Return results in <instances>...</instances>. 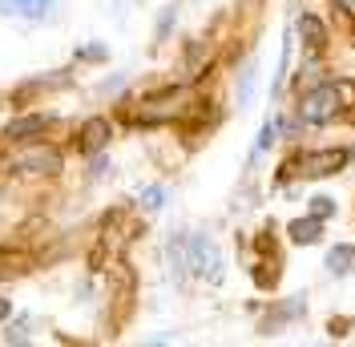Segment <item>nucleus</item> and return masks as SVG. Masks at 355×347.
Returning <instances> with one entry per match:
<instances>
[{
    "label": "nucleus",
    "instance_id": "nucleus-7",
    "mask_svg": "<svg viewBox=\"0 0 355 347\" xmlns=\"http://www.w3.org/2000/svg\"><path fill=\"white\" fill-rule=\"evenodd\" d=\"M44 126H49V121H44V117H28V121H17V126H12V137H21V133H41Z\"/></svg>",
    "mask_w": 355,
    "mask_h": 347
},
{
    "label": "nucleus",
    "instance_id": "nucleus-2",
    "mask_svg": "<svg viewBox=\"0 0 355 347\" xmlns=\"http://www.w3.org/2000/svg\"><path fill=\"white\" fill-rule=\"evenodd\" d=\"M339 109H343V89L339 85H319V89H311L307 97H303V121L323 126V121H331Z\"/></svg>",
    "mask_w": 355,
    "mask_h": 347
},
{
    "label": "nucleus",
    "instance_id": "nucleus-6",
    "mask_svg": "<svg viewBox=\"0 0 355 347\" xmlns=\"http://www.w3.org/2000/svg\"><path fill=\"white\" fill-rule=\"evenodd\" d=\"M105 137H110V126H105V121H89L85 133H81V146H85V150H93V146H105Z\"/></svg>",
    "mask_w": 355,
    "mask_h": 347
},
{
    "label": "nucleus",
    "instance_id": "nucleus-11",
    "mask_svg": "<svg viewBox=\"0 0 355 347\" xmlns=\"http://www.w3.org/2000/svg\"><path fill=\"white\" fill-rule=\"evenodd\" d=\"M146 206H150V210L162 206V190H146Z\"/></svg>",
    "mask_w": 355,
    "mask_h": 347
},
{
    "label": "nucleus",
    "instance_id": "nucleus-12",
    "mask_svg": "<svg viewBox=\"0 0 355 347\" xmlns=\"http://www.w3.org/2000/svg\"><path fill=\"white\" fill-rule=\"evenodd\" d=\"M4 315H8V299H0V319H4Z\"/></svg>",
    "mask_w": 355,
    "mask_h": 347
},
{
    "label": "nucleus",
    "instance_id": "nucleus-4",
    "mask_svg": "<svg viewBox=\"0 0 355 347\" xmlns=\"http://www.w3.org/2000/svg\"><path fill=\"white\" fill-rule=\"evenodd\" d=\"M49 8H53V0H0L4 17H24V21H37Z\"/></svg>",
    "mask_w": 355,
    "mask_h": 347
},
{
    "label": "nucleus",
    "instance_id": "nucleus-9",
    "mask_svg": "<svg viewBox=\"0 0 355 347\" xmlns=\"http://www.w3.org/2000/svg\"><path fill=\"white\" fill-rule=\"evenodd\" d=\"M303 33L311 37V44H319V37H323V28H319V21H311V17H303Z\"/></svg>",
    "mask_w": 355,
    "mask_h": 347
},
{
    "label": "nucleus",
    "instance_id": "nucleus-8",
    "mask_svg": "<svg viewBox=\"0 0 355 347\" xmlns=\"http://www.w3.org/2000/svg\"><path fill=\"white\" fill-rule=\"evenodd\" d=\"M347 262H352V251H347V246H343V251H331V255H327V266H331L335 275H343V271H347Z\"/></svg>",
    "mask_w": 355,
    "mask_h": 347
},
{
    "label": "nucleus",
    "instance_id": "nucleus-5",
    "mask_svg": "<svg viewBox=\"0 0 355 347\" xmlns=\"http://www.w3.org/2000/svg\"><path fill=\"white\" fill-rule=\"evenodd\" d=\"M291 239L295 242H315L319 239V218H299V222H291Z\"/></svg>",
    "mask_w": 355,
    "mask_h": 347
},
{
    "label": "nucleus",
    "instance_id": "nucleus-1",
    "mask_svg": "<svg viewBox=\"0 0 355 347\" xmlns=\"http://www.w3.org/2000/svg\"><path fill=\"white\" fill-rule=\"evenodd\" d=\"M182 266H190V271L202 275V279H218L222 275V255H218V246H214L210 239L190 235V239H182Z\"/></svg>",
    "mask_w": 355,
    "mask_h": 347
},
{
    "label": "nucleus",
    "instance_id": "nucleus-10",
    "mask_svg": "<svg viewBox=\"0 0 355 347\" xmlns=\"http://www.w3.org/2000/svg\"><path fill=\"white\" fill-rule=\"evenodd\" d=\"M311 210H315V218L331 214V198H315V206H311Z\"/></svg>",
    "mask_w": 355,
    "mask_h": 347
},
{
    "label": "nucleus",
    "instance_id": "nucleus-3",
    "mask_svg": "<svg viewBox=\"0 0 355 347\" xmlns=\"http://www.w3.org/2000/svg\"><path fill=\"white\" fill-rule=\"evenodd\" d=\"M347 166V153L343 150H319V153H303V158H295L287 170L303 174V178H323V174H335Z\"/></svg>",
    "mask_w": 355,
    "mask_h": 347
}]
</instances>
